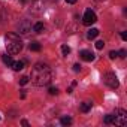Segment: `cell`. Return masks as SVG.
<instances>
[{"instance_id":"obj_1","label":"cell","mask_w":127,"mask_h":127,"mask_svg":"<svg viewBox=\"0 0 127 127\" xmlns=\"http://www.w3.org/2000/svg\"><path fill=\"white\" fill-rule=\"evenodd\" d=\"M32 82L37 87H43V85H48L52 79V73H51V69L48 64L45 63H36L33 66V70H32Z\"/></svg>"},{"instance_id":"obj_2","label":"cell","mask_w":127,"mask_h":127,"mask_svg":"<svg viewBox=\"0 0 127 127\" xmlns=\"http://www.w3.org/2000/svg\"><path fill=\"white\" fill-rule=\"evenodd\" d=\"M5 45L9 54H18L23 49V40L15 33H8L5 36Z\"/></svg>"},{"instance_id":"obj_3","label":"cell","mask_w":127,"mask_h":127,"mask_svg":"<svg viewBox=\"0 0 127 127\" xmlns=\"http://www.w3.org/2000/svg\"><path fill=\"white\" fill-rule=\"evenodd\" d=\"M111 124L115 126H126L127 124V112L124 109H117L115 114H112V121Z\"/></svg>"},{"instance_id":"obj_4","label":"cell","mask_w":127,"mask_h":127,"mask_svg":"<svg viewBox=\"0 0 127 127\" xmlns=\"http://www.w3.org/2000/svg\"><path fill=\"white\" fill-rule=\"evenodd\" d=\"M103 79H105V84H106L109 88H112V90H117V88L120 87V81H118L117 75L112 73V72H108Z\"/></svg>"},{"instance_id":"obj_5","label":"cell","mask_w":127,"mask_h":127,"mask_svg":"<svg viewBox=\"0 0 127 127\" xmlns=\"http://www.w3.org/2000/svg\"><path fill=\"white\" fill-rule=\"evenodd\" d=\"M32 29H33V26H32L30 20H23V21H20L18 26H17V30H18L20 34H29V33L32 32Z\"/></svg>"},{"instance_id":"obj_6","label":"cell","mask_w":127,"mask_h":127,"mask_svg":"<svg viewBox=\"0 0 127 127\" xmlns=\"http://www.w3.org/2000/svg\"><path fill=\"white\" fill-rule=\"evenodd\" d=\"M96 21H97L96 14H94L91 9H87L85 14H84V17H82V23H84L85 26H91V24H94Z\"/></svg>"},{"instance_id":"obj_7","label":"cell","mask_w":127,"mask_h":127,"mask_svg":"<svg viewBox=\"0 0 127 127\" xmlns=\"http://www.w3.org/2000/svg\"><path fill=\"white\" fill-rule=\"evenodd\" d=\"M30 11L34 12V14H40L43 11V3L40 2V0H34V2L32 3V6H30Z\"/></svg>"},{"instance_id":"obj_8","label":"cell","mask_w":127,"mask_h":127,"mask_svg":"<svg viewBox=\"0 0 127 127\" xmlns=\"http://www.w3.org/2000/svg\"><path fill=\"white\" fill-rule=\"evenodd\" d=\"M79 57H81L84 61H93V60H94V54H93L91 51H88V49H82V51L79 52Z\"/></svg>"},{"instance_id":"obj_9","label":"cell","mask_w":127,"mask_h":127,"mask_svg":"<svg viewBox=\"0 0 127 127\" xmlns=\"http://www.w3.org/2000/svg\"><path fill=\"white\" fill-rule=\"evenodd\" d=\"M11 67H12L14 70H17V72H18V70H23V69H24V61H14Z\"/></svg>"},{"instance_id":"obj_10","label":"cell","mask_w":127,"mask_h":127,"mask_svg":"<svg viewBox=\"0 0 127 127\" xmlns=\"http://www.w3.org/2000/svg\"><path fill=\"white\" fill-rule=\"evenodd\" d=\"M97 36H99V30H97V29H90L88 33H87V37H88L90 40H91V39H96Z\"/></svg>"},{"instance_id":"obj_11","label":"cell","mask_w":127,"mask_h":127,"mask_svg":"<svg viewBox=\"0 0 127 127\" xmlns=\"http://www.w3.org/2000/svg\"><path fill=\"white\" fill-rule=\"evenodd\" d=\"M43 30H45L43 23H36V24L33 26V32H36V33H42Z\"/></svg>"},{"instance_id":"obj_12","label":"cell","mask_w":127,"mask_h":127,"mask_svg":"<svg viewBox=\"0 0 127 127\" xmlns=\"http://www.w3.org/2000/svg\"><path fill=\"white\" fill-rule=\"evenodd\" d=\"M29 48H30V51H36V52H39L42 46H40V43H39V42H32V43L29 45Z\"/></svg>"},{"instance_id":"obj_13","label":"cell","mask_w":127,"mask_h":127,"mask_svg":"<svg viewBox=\"0 0 127 127\" xmlns=\"http://www.w3.org/2000/svg\"><path fill=\"white\" fill-rule=\"evenodd\" d=\"M91 106H93L91 102H84V103H81V111L82 112H88L91 109Z\"/></svg>"},{"instance_id":"obj_14","label":"cell","mask_w":127,"mask_h":127,"mask_svg":"<svg viewBox=\"0 0 127 127\" xmlns=\"http://www.w3.org/2000/svg\"><path fill=\"white\" fill-rule=\"evenodd\" d=\"M2 60H3V63H5V64H8V66H12V63H14L12 57H11V55H8V54L2 55Z\"/></svg>"},{"instance_id":"obj_15","label":"cell","mask_w":127,"mask_h":127,"mask_svg":"<svg viewBox=\"0 0 127 127\" xmlns=\"http://www.w3.org/2000/svg\"><path fill=\"white\" fill-rule=\"evenodd\" d=\"M60 123H61L63 126H70V124H72V118H70V117H63V118L60 120Z\"/></svg>"},{"instance_id":"obj_16","label":"cell","mask_w":127,"mask_h":127,"mask_svg":"<svg viewBox=\"0 0 127 127\" xmlns=\"http://www.w3.org/2000/svg\"><path fill=\"white\" fill-rule=\"evenodd\" d=\"M61 52H63V55H69V54H70V46L63 45V46H61Z\"/></svg>"},{"instance_id":"obj_17","label":"cell","mask_w":127,"mask_h":127,"mask_svg":"<svg viewBox=\"0 0 127 127\" xmlns=\"http://www.w3.org/2000/svg\"><path fill=\"white\" fill-rule=\"evenodd\" d=\"M96 48H97V49H103V48H105V42H103V40H97V42H96Z\"/></svg>"},{"instance_id":"obj_18","label":"cell","mask_w":127,"mask_h":127,"mask_svg":"<svg viewBox=\"0 0 127 127\" xmlns=\"http://www.w3.org/2000/svg\"><path fill=\"white\" fill-rule=\"evenodd\" d=\"M29 79H30L29 76H21V78H20V84H21V85H26V84L29 82Z\"/></svg>"},{"instance_id":"obj_19","label":"cell","mask_w":127,"mask_h":127,"mask_svg":"<svg viewBox=\"0 0 127 127\" xmlns=\"http://www.w3.org/2000/svg\"><path fill=\"white\" fill-rule=\"evenodd\" d=\"M48 91H49V94H52V96H54V94H58V88H57V87H49Z\"/></svg>"},{"instance_id":"obj_20","label":"cell","mask_w":127,"mask_h":127,"mask_svg":"<svg viewBox=\"0 0 127 127\" xmlns=\"http://www.w3.org/2000/svg\"><path fill=\"white\" fill-rule=\"evenodd\" d=\"M117 57H118V52H117V51H111V52H109V58H111V60H115Z\"/></svg>"},{"instance_id":"obj_21","label":"cell","mask_w":127,"mask_h":127,"mask_svg":"<svg viewBox=\"0 0 127 127\" xmlns=\"http://www.w3.org/2000/svg\"><path fill=\"white\" fill-rule=\"evenodd\" d=\"M111 121H112V114H109V115L105 117V124H111Z\"/></svg>"},{"instance_id":"obj_22","label":"cell","mask_w":127,"mask_h":127,"mask_svg":"<svg viewBox=\"0 0 127 127\" xmlns=\"http://www.w3.org/2000/svg\"><path fill=\"white\" fill-rule=\"evenodd\" d=\"M73 70L75 72H79L81 70V64H78V63H76V64H73Z\"/></svg>"},{"instance_id":"obj_23","label":"cell","mask_w":127,"mask_h":127,"mask_svg":"<svg viewBox=\"0 0 127 127\" xmlns=\"http://www.w3.org/2000/svg\"><path fill=\"white\" fill-rule=\"evenodd\" d=\"M126 54H127V52H126V49H121V51L118 52V55H120L121 58H124V57H126Z\"/></svg>"},{"instance_id":"obj_24","label":"cell","mask_w":127,"mask_h":127,"mask_svg":"<svg viewBox=\"0 0 127 127\" xmlns=\"http://www.w3.org/2000/svg\"><path fill=\"white\" fill-rule=\"evenodd\" d=\"M121 39H123V40H127V33H126V32L121 33Z\"/></svg>"},{"instance_id":"obj_25","label":"cell","mask_w":127,"mask_h":127,"mask_svg":"<svg viewBox=\"0 0 127 127\" xmlns=\"http://www.w3.org/2000/svg\"><path fill=\"white\" fill-rule=\"evenodd\" d=\"M66 2H67V3H70V5H73V3H76V2H78V0H66Z\"/></svg>"},{"instance_id":"obj_26","label":"cell","mask_w":127,"mask_h":127,"mask_svg":"<svg viewBox=\"0 0 127 127\" xmlns=\"http://www.w3.org/2000/svg\"><path fill=\"white\" fill-rule=\"evenodd\" d=\"M97 2H105V0H97Z\"/></svg>"}]
</instances>
